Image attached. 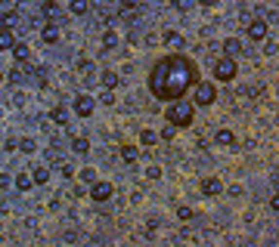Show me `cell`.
<instances>
[{"label":"cell","mask_w":279,"mask_h":247,"mask_svg":"<svg viewBox=\"0 0 279 247\" xmlns=\"http://www.w3.org/2000/svg\"><path fill=\"white\" fill-rule=\"evenodd\" d=\"M199 83V68L192 59H186V56H162L155 65H152V71H149V81H146V87L149 93L155 99H162V102H177V99H183L186 96V90H192Z\"/></svg>","instance_id":"cell-1"},{"label":"cell","mask_w":279,"mask_h":247,"mask_svg":"<svg viewBox=\"0 0 279 247\" xmlns=\"http://www.w3.org/2000/svg\"><path fill=\"white\" fill-rule=\"evenodd\" d=\"M192 115H196V102H186V99H177L167 105L165 117L171 121L174 127H189L192 124Z\"/></svg>","instance_id":"cell-2"},{"label":"cell","mask_w":279,"mask_h":247,"mask_svg":"<svg viewBox=\"0 0 279 247\" xmlns=\"http://www.w3.org/2000/svg\"><path fill=\"white\" fill-rule=\"evenodd\" d=\"M236 71H239V68H236V59L233 56H223V59H217V62H214V78L221 81V83H230L236 78Z\"/></svg>","instance_id":"cell-3"},{"label":"cell","mask_w":279,"mask_h":247,"mask_svg":"<svg viewBox=\"0 0 279 247\" xmlns=\"http://www.w3.org/2000/svg\"><path fill=\"white\" fill-rule=\"evenodd\" d=\"M192 90H196V93H192V102H196V105H202V108H208L211 102L217 99V90H214V83H208V81H199Z\"/></svg>","instance_id":"cell-4"},{"label":"cell","mask_w":279,"mask_h":247,"mask_svg":"<svg viewBox=\"0 0 279 247\" xmlns=\"http://www.w3.org/2000/svg\"><path fill=\"white\" fill-rule=\"evenodd\" d=\"M112 195H115L112 182H99V180H96V182L90 185V198H93V201H99V204H103V201H109Z\"/></svg>","instance_id":"cell-5"},{"label":"cell","mask_w":279,"mask_h":247,"mask_svg":"<svg viewBox=\"0 0 279 247\" xmlns=\"http://www.w3.org/2000/svg\"><path fill=\"white\" fill-rule=\"evenodd\" d=\"M221 192H223V182L217 180V176H205V180H202V195H208V198H217Z\"/></svg>","instance_id":"cell-6"},{"label":"cell","mask_w":279,"mask_h":247,"mask_svg":"<svg viewBox=\"0 0 279 247\" xmlns=\"http://www.w3.org/2000/svg\"><path fill=\"white\" fill-rule=\"evenodd\" d=\"M245 31H248L251 40H264L267 37V22L264 19H251L248 25H245Z\"/></svg>","instance_id":"cell-7"},{"label":"cell","mask_w":279,"mask_h":247,"mask_svg":"<svg viewBox=\"0 0 279 247\" xmlns=\"http://www.w3.org/2000/svg\"><path fill=\"white\" fill-rule=\"evenodd\" d=\"M74 112H78L81 117H90L93 115V99L87 96V93H81V96L74 99Z\"/></svg>","instance_id":"cell-8"},{"label":"cell","mask_w":279,"mask_h":247,"mask_svg":"<svg viewBox=\"0 0 279 247\" xmlns=\"http://www.w3.org/2000/svg\"><path fill=\"white\" fill-rule=\"evenodd\" d=\"M40 37H44V44H56V40H59V25H56V22L44 25V31H40Z\"/></svg>","instance_id":"cell-9"},{"label":"cell","mask_w":279,"mask_h":247,"mask_svg":"<svg viewBox=\"0 0 279 247\" xmlns=\"http://www.w3.org/2000/svg\"><path fill=\"white\" fill-rule=\"evenodd\" d=\"M13 56H16V62H28V59H31V47H28V44H19V40H16Z\"/></svg>","instance_id":"cell-10"},{"label":"cell","mask_w":279,"mask_h":247,"mask_svg":"<svg viewBox=\"0 0 279 247\" xmlns=\"http://www.w3.org/2000/svg\"><path fill=\"white\" fill-rule=\"evenodd\" d=\"M214 139H217V146H236V133L233 130H226V127H223V130H217V136H214Z\"/></svg>","instance_id":"cell-11"},{"label":"cell","mask_w":279,"mask_h":247,"mask_svg":"<svg viewBox=\"0 0 279 247\" xmlns=\"http://www.w3.org/2000/svg\"><path fill=\"white\" fill-rule=\"evenodd\" d=\"M40 13H44L50 22H56V19H59V3H56V0H44V6H40Z\"/></svg>","instance_id":"cell-12"},{"label":"cell","mask_w":279,"mask_h":247,"mask_svg":"<svg viewBox=\"0 0 279 247\" xmlns=\"http://www.w3.org/2000/svg\"><path fill=\"white\" fill-rule=\"evenodd\" d=\"M31 185H35V173H19L16 176V189L19 192H28Z\"/></svg>","instance_id":"cell-13"},{"label":"cell","mask_w":279,"mask_h":247,"mask_svg":"<svg viewBox=\"0 0 279 247\" xmlns=\"http://www.w3.org/2000/svg\"><path fill=\"white\" fill-rule=\"evenodd\" d=\"M13 47H16V37H13V31L3 25V28H0V49H13Z\"/></svg>","instance_id":"cell-14"},{"label":"cell","mask_w":279,"mask_h":247,"mask_svg":"<svg viewBox=\"0 0 279 247\" xmlns=\"http://www.w3.org/2000/svg\"><path fill=\"white\" fill-rule=\"evenodd\" d=\"M69 10H72V16H84V13L90 10V0H72Z\"/></svg>","instance_id":"cell-15"},{"label":"cell","mask_w":279,"mask_h":247,"mask_svg":"<svg viewBox=\"0 0 279 247\" xmlns=\"http://www.w3.org/2000/svg\"><path fill=\"white\" fill-rule=\"evenodd\" d=\"M72 148L78 151V155H87V151H90V142L84 139V136H74V139H72Z\"/></svg>","instance_id":"cell-16"},{"label":"cell","mask_w":279,"mask_h":247,"mask_svg":"<svg viewBox=\"0 0 279 247\" xmlns=\"http://www.w3.org/2000/svg\"><path fill=\"white\" fill-rule=\"evenodd\" d=\"M223 53H226V56H239V53H242V44H239L236 37H230V40L223 44Z\"/></svg>","instance_id":"cell-17"},{"label":"cell","mask_w":279,"mask_h":247,"mask_svg":"<svg viewBox=\"0 0 279 247\" xmlns=\"http://www.w3.org/2000/svg\"><path fill=\"white\" fill-rule=\"evenodd\" d=\"M118 81H121V78H118L115 71H103V87H106V90H115Z\"/></svg>","instance_id":"cell-18"},{"label":"cell","mask_w":279,"mask_h":247,"mask_svg":"<svg viewBox=\"0 0 279 247\" xmlns=\"http://www.w3.org/2000/svg\"><path fill=\"white\" fill-rule=\"evenodd\" d=\"M121 158L128 161V164H133V161L140 158V148H133V146H121Z\"/></svg>","instance_id":"cell-19"},{"label":"cell","mask_w":279,"mask_h":247,"mask_svg":"<svg viewBox=\"0 0 279 247\" xmlns=\"http://www.w3.org/2000/svg\"><path fill=\"white\" fill-rule=\"evenodd\" d=\"M50 117H53V121H56V124H65V121H69V112H65V108H62V105H56V108H53V112H50Z\"/></svg>","instance_id":"cell-20"},{"label":"cell","mask_w":279,"mask_h":247,"mask_svg":"<svg viewBox=\"0 0 279 247\" xmlns=\"http://www.w3.org/2000/svg\"><path fill=\"white\" fill-rule=\"evenodd\" d=\"M103 47H106V49H115V47H118V34H115V31H106V34H103Z\"/></svg>","instance_id":"cell-21"},{"label":"cell","mask_w":279,"mask_h":247,"mask_svg":"<svg viewBox=\"0 0 279 247\" xmlns=\"http://www.w3.org/2000/svg\"><path fill=\"white\" fill-rule=\"evenodd\" d=\"M165 44H167V47H183V37H180L177 31H167V34H165Z\"/></svg>","instance_id":"cell-22"},{"label":"cell","mask_w":279,"mask_h":247,"mask_svg":"<svg viewBox=\"0 0 279 247\" xmlns=\"http://www.w3.org/2000/svg\"><path fill=\"white\" fill-rule=\"evenodd\" d=\"M78 74H81V78H93V62H87V59L78 62Z\"/></svg>","instance_id":"cell-23"},{"label":"cell","mask_w":279,"mask_h":247,"mask_svg":"<svg viewBox=\"0 0 279 247\" xmlns=\"http://www.w3.org/2000/svg\"><path fill=\"white\" fill-rule=\"evenodd\" d=\"M155 139H158L155 130H143V133H140V142H143V146H155Z\"/></svg>","instance_id":"cell-24"},{"label":"cell","mask_w":279,"mask_h":247,"mask_svg":"<svg viewBox=\"0 0 279 247\" xmlns=\"http://www.w3.org/2000/svg\"><path fill=\"white\" fill-rule=\"evenodd\" d=\"M81 182H90V185H93V182H96V170H93V167H84V170H81Z\"/></svg>","instance_id":"cell-25"},{"label":"cell","mask_w":279,"mask_h":247,"mask_svg":"<svg viewBox=\"0 0 279 247\" xmlns=\"http://www.w3.org/2000/svg\"><path fill=\"white\" fill-rule=\"evenodd\" d=\"M47 180H50V170H47V167H37V170H35V182H37V185H44Z\"/></svg>","instance_id":"cell-26"},{"label":"cell","mask_w":279,"mask_h":247,"mask_svg":"<svg viewBox=\"0 0 279 247\" xmlns=\"http://www.w3.org/2000/svg\"><path fill=\"white\" fill-rule=\"evenodd\" d=\"M35 148H37V146H35V139H22V142H19V151H25V155H31Z\"/></svg>","instance_id":"cell-27"},{"label":"cell","mask_w":279,"mask_h":247,"mask_svg":"<svg viewBox=\"0 0 279 247\" xmlns=\"http://www.w3.org/2000/svg\"><path fill=\"white\" fill-rule=\"evenodd\" d=\"M192 216H196V214H192V207H177V219H183V223H186V219H192Z\"/></svg>","instance_id":"cell-28"},{"label":"cell","mask_w":279,"mask_h":247,"mask_svg":"<svg viewBox=\"0 0 279 247\" xmlns=\"http://www.w3.org/2000/svg\"><path fill=\"white\" fill-rule=\"evenodd\" d=\"M143 3V0H121V6H124V13H130V10H137V6Z\"/></svg>","instance_id":"cell-29"},{"label":"cell","mask_w":279,"mask_h":247,"mask_svg":"<svg viewBox=\"0 0 279 247\" xmlns=\"http://www.w3.org/2000/svg\"><path fill=\"white\" fill-rule=\"evenodd\" d=\"M171 3L177 6V10H189V6L196 3V0H171Z\"/></svg>","instance_id":"cell-30"},{"label":"cell","mask_w":279,"mask_h":247,"mask_svg":"<svg viewBox=\"0 0 279 247\" xmlns=\"http://www.w3.org/2000/svg\"><path fill=\"white\" fill-rule=\"evenodd\" d=\"M146 176H149V180H158V176H162V170H158L155 164H152V167L146 170Z\"/></svg>","instance_id":"cell-31"},{"label":"cell","mask_w":279,"mask_h":247,"mask_svg":"<svg viewBox=\"0 0 279 247\" xmlns=\"http://www.w3.org/2000/svg\"><path fill=\"white\" fill-rule=\"evenodd\" d=\"M174 133H177V127L171 124V127H165V133H162V136H165V139H174Z\"/></svg>","instance_id":"cell-32"},{"label":"cell","mask_w":279,"mask_h":247,"mask_svg":"<svg viewBox=\"0 0 279 247\" xmlns=\"http://www.w3.org/2000/svg\"><path fill=\"white\" fill-rule=\"evenodd\" d=\"M103 102H106V105H112V102H115V96H112V90H106V93H103Z\"/></svg>","instance_id":"cell-33"},{"label":"cell","mask_w":279,"mask_h":247,"mask_svg":"<svg viewBox=\"0 0 279 247\" xmlns=\"http://www.w3.org/2000/svg\"><path fill=\"white\" fill-rule=\"evenodd\" d=\"M6 185H10V176H6V173H0V189H6Z\"/></svg>","instance_id":"cell-34"},{"label":"cell","mask_w":279,"mask_h":247,"mask_svg":"<svg viewBox=\"0 0 279 247\" xmlns=\"http://www.w3.org/2000/svg\"><path fill=\"white\" fill-rule=\"evenodd\" d=\"M270 207H273V210H279V195H273V198H270Z\"/></svg>","instance_id":"cell-35"},{"label":"cell","mask_w":279,"mask_h":247,"mask_svg":"<svg viewBox=\"0 0 279 247\" xmlns=\"http://www.w3.org/2000/svg\"><path fill=\"white\" fill-rule=\"evenodd\" d=\"M196 3H202V6H214L217 0H196Z\"/></svg>","instance_id":"cell-36"},{"label":"cell","mask_w":279,"mask_h":247,"mask_svg":"<svg viewBox=\"0 0 279 247\" xmlns=\"http://www.w3.org/2000/svg\"><path fill=\"white\" fill-rule=\"evenodd\" d=\"M0 83H3V74H0Z\"/></svg>","instance_id":"cell-37"},{"label":"cell","mask_w":279,"mask_h":247,"mask_svg":"<svg viewBox=\"0 0 279 247\" xmlns=\"http://www.w3.org/2000/svg\"><path fill=\"white\" fill-rule=\"evenodd\" d=\"M276 49H279V44H276Z\"/></svg>","instance_id":"cell-38"}]
</instances>
